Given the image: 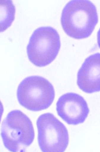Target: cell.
Masks as SVG:
<instances>
[{
  "label": "cell",
  "instance_id": "6da1fadb",
  "mask_svg": "<svg viewBox=\"0 0 100 152\" xmlns=\"http://www.w3.org/2000/svg\"><path fill=\"white\" fill-rule=\"evenodd\" d=\"M61 21L68 36L77 39L88 38L98 23L96 7L88 0H72L64 7Z\"/></svg>",
  "mask_w": 100,
  "mask_h": 152
},
{
  "label": "cell",
  "instance_id": "7a4b0ae2",
  "mask_svg": "<svg viewBox=\"0 0 100 152\" xmlns=\"http://www.w3.org/2000/svg\"><path fill=\"white\" fill-rule=\"evenodd\" d=\"M1 137L4 146L9 152H19L33 142V124L30 118L20 110L10 111L2 122Z\"/></svg>",
  "mask_w": 100,
  "mask_h": 152
},
{
  "label": "cell",
  "instance_id": "3957f363",
  "mask_svg": "<svg viewBox=\"0 0 100 152\" xmlns=\"http://www.w3.org/2000/svg\"><path fill=\"white\" fill-rule=\"evenodd\" d=\"M20 104L27 110L39 112L46 110L54 102V86L46 78L38 75L28 76L18 85L17 92Z\"/></svg>",
  "mask_w": 100,
  "mask_h": 152
},
{
  "label": "cell",
  "instance_id": "277c9868",
  "mask_svg": "<svg viewBox=\"0 0 100 152\" xmlns=\"http://www.w3.org/2000/svg\"><path fill=\"white\" fill-rule=\"evenodd\" d=\"M61 48L60 35L51 26H42L33 33L27 46L30 61L34 65H48L57 56Z\"/></svg>",
  "mask_w": 100,
  "mask_h": 152
},
{
  "label": "cell",
  "instance_id": "5b68a950",
  "mask_svg": "<svg viewBox=\"0 0 100 152\" xmlns=\"http://www.w3.org/2000/svg\"><path fill=\"white\" fill-rule=\"evenodd\" d=\"M38 141L42 152H64L69 143L65 125L51 113L42 114L37 121Z\"/></svg>",
  "mask_w": 100,
  "mask_h": 152
},
{
  "label": "cell",
  "instance_id": "8992f818",
  "mask_svg": "<svg viewBox=\"0 0 100 152\" xmlns=\"http://www.w3.org/2000/svg\"><path fill=\"white\" fill-rule=\"evenodd\" d=\"M56 110L58 115L70 125L83 123L89 113L85 99L73 92L65 93L60 97L56 103Z\"/></svg>",
  "mask_w": 100,
  "mask_h": 152
},
{
  "label": "cell",
  "instance_id": "52a82bcc",
  "mask_svg": "<svg viewBox=\"0 0 100 152\" xmlns=\"http://www.w3.org/2000/svg\"><path fill=\"white\" fill-rule=\"evenodd\" d=\"M77 84L86 93L100 91V53L93 54L85 59L78 72Z\"/></svg>",
  "mask_w": 100,
  "mask_h": 152
},
{
  "label": "cell",
  "instance_id": "ba28073f",
  "mask_svg": "<svg viewBox=\"0 0 100 152\" xmlns=\"http://www.w3.org/2000/svg\"><path fill=\"white\" fill-rule=\"evenodd\" d=\"M1 32L10 27L15 19L16 9L10 0H1Z\"/></svg>",
  "mask_w": 100,
  "mask_h": 152
},
{
  "label": "cell",
  "instance_id": "9c48e42d",
  "mask_svg": "<svg viewBox=\"0 0 100 152\" xmlns=\"http://www.w3.org/2000/svg\"><path fill=\"white\" fill-rule=\"evenodd\" d=\"M97 44H98V47L100 48V28L97 32Z\"/></svg>",
  "mask_w": 100,
  "mask_h": 152
}]
</instances>
